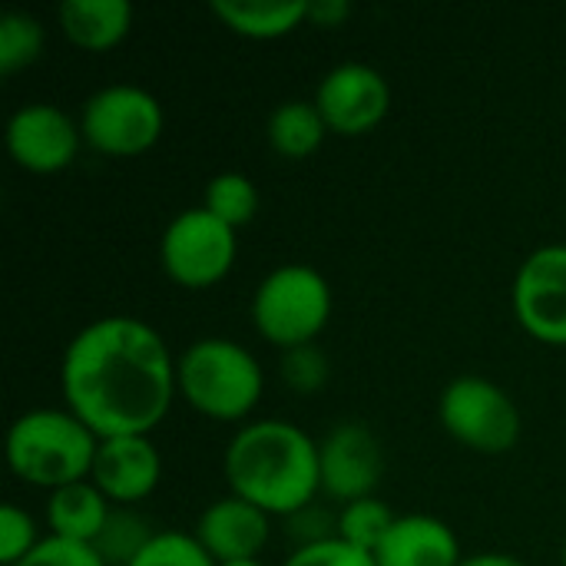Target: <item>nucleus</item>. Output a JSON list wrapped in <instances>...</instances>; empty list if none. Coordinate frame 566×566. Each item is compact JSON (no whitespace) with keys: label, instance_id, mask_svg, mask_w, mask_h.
<instances>
[{"label":"nucleus","instance_id":"f257e3e1","mask_svg":"<svg viewBox=\"0 0 566 566\" xmlns=\"http://www.w3.org/2000/svg\"><path fill=\"white\" fill-rule=\"evenodd\" d=\"M66 411L99 441L149 438L179 395L163 335L129 315H106L73 335L60 365Z\"/></svg>","mask_w":566,"mask_h":566},{"label":"nucleus","instance_id":"f03ea898","mask_svg":"<svg viewBox=\"0 0 566 566\" xmlns=\"http://www.w3.org/2000/svg\"><path fill=\"white\" fill-rule=\"evenodd\" d=\"M229 491L269 517H292L312 507L322 491L318 444L292 421H255L239 428L226 448Z\"/></svg>","mask_w":566,"mask_h":566},{"label":"nucleus","instance_id":"7ed1b4c3","mask_svg":"<svg viewBox=\"0 0 566 566\" xmlns=\"http://www.w3.org/2000/svg\"><path fill=\"white\" fill-rule=\"evenodd\" d=\"M96 448L99 438L73 411L36 408L10 424L7 464L23 484L53 494L66 484L90 481Z\"/></svg>","mask_w":566,"mask_h":566},{"label":"nucleus","instance_id":"20e7f679","mask_svg":"<svg viewBox=\"0 0 566 566\" xmlns=\"http://www.w3.org/2000/svg\"><path fill=\"white\" fill-rule=\"evenodd\" d=\"M176 385L189 408L216 421H242L255 411L265 375L255 355L229 338H199L176 361Z\"/></svg>","mask_w":566,"mask_h":566},{"label":"nucleus","instance_id":"39448f33","mask_svg":"<svg viewBox=\"0 0 566 566\" xmlns=\"http://www.w3.org/2000/svg\"><path fill=\"white\" fill-rule=\"evenodd\" d=\"M328 318L332 289L312 265H279L259 282L252 295L255 332L282 352L315 345Z\"/></svg>","mask_w":566,"mask_h":566},{"label":"nucleus","instance_id":"423d86ee","mask_svg":"<svg viewBox=\"0 0 566 566\" xmlns=\"http://www.w3.org/2000/svg\"><path fill=\"white\" fill-rule=\"evenodd\" d=\"M438 418L458 444L478 454H507L521 441V411L514 398L488 378H454L441 391Z\"/></svg>","mask_w":566,"mask_h":566},{"label":"nucleus","instance_id":"0eeeda50","mask_svg":"<svg viewBox=\"0 0 566 566\" xmlns=\"http://www.w3.org/2000/svg\"><path fill=\"white\" fill-rule=\"evenodd\" d=\"M163 126L166 116L159 99L149 90L129 83L103 86L86 99L80 116L83 143H90L103 156H119V159L149 153L159 143Z\"/></svg>","mask_w":566,"mask_h":566},{"label":"nucleus","instance_id":"6e6552de","mask_svg":"<svg viewBox=\"0 0 566 566\" xmlns=\"http://www.w3.org/2000/svg\"><path fill=\"white\" fill-rule=\"evenodd\" d=\"M239 255L235 229L219 222L202 206L179 212L163 239H159V262L166 275L182 289H209L219 285Z\"/></svg>","mask_w":566,"mask_h":566},{"label":"nucleus","instance_id":"1a4fd4ad","mask_svg":"<svg viewBox=\"0 0 566 566\" xmlns=\"http://www.w3.org/2000/svg\"><path fill=\"white\" fill-rule=\"evenodd\" d=\"M514 315L531 338L564 348L566 245H544L524 259L514 279Z\"/></svg>","mask_w":566,"mask_h":566},{"label":"nucleus","instance_id":"9d476101","mask_svg":"<svg viewBox=\"0 0 566 566\" xmlns=\"http://www.w3.org/2000/svg\"><path fill=\"white\" fill-rule=\"evenodd\" d=\"M315 106L338 136H365L371 133L391 106L388 80L368 63H342L325 73L315 90Z\"/></svg>","mask_w":566,"mask_h":566},{"label":"nucleus","instance_id":"9b49d317","mask_svg":"<svg viewBox=\"0 0 566 566\" xmlns=\"http://www.w3.org/2000/svg\"><path fill=\"white\" fill-rule=\"evenodd\" d=\"M80 123L53 103H27L7 119V149L27 172H63L80 153Z\"/></svg>","mask_w":566,"mask_h":566},{"label":"nucleus","instance_id":"f8f14e48","mask_svg":"<svg viewBox=\"0 0 566 566\" xmlns=\"http://www.w3.org/2000/svg\"><path fill=\"white\" fill-rule=\"evenodd\" d=\"M322 491L335 501L355 504L361 497H375V488L385 471L378 438L361 424H338L318 444Z\"/></svg>","mask_w":566,"mask_h":566},{"label":"nucleus","instance_id":"ddd939ff","mask_svg":"<svg viewBox=\"0 0 566 566\" xmlns=\"http://www.w3.org/2000/svg\"><path fill=\"white\" fill-rule=\"evenodd\" d=\"M163 478V458L149 438H106L96 448L90 481L106 494L109 504L146 501Z\"/></svg>","mask_w":566,"mask_h":566},{"label":"nucleus","instance_id":"4468645a","mask_svg":"<svg viewBox=\"0 0 566 566\" xmlns=\"http://www.w3.org/2000/svg\"><path fill=\"white\" fill-rule=\"evenodd\" d=\"M269 537H272V517L235 494L209 504L196 527V541L206 547V554L216 564L259 560Z\"/></svg>","mask_w":566,"mask_h":566},{"label":"nucleus","instance_id":"2eb2a0df","mask_svg":"<svg viewBox=\"0 0 566 566\" xmlns=\"http://www.w3.org/2000/svg\"><path fill=\"white\" fill-rule=\"evenodd\" d=\"M378 566H461V544L454 531L428 514H405L375 551Z\"/></svg>","mask_w":566,"mask_h":566},{"label":"nucleus","instance_id":"dca6fc26","mask_svg":"<svg viewBox=\"0 0 566 566\" xmlns=\"http://www.w3.org/2000/svg\"><path fill=\"white\" fill-rule=\"evenodd\" d=\"M133 27V7L126 0H63L60 30L63 36L90 53H106L126 40Z\"/></svg>","mask_w":566,"mask_h":566},{"label":"nucleus","instance_id":"f3484780","mask_svg":"<svg viewBox=\"0 0 566 566\" xmlns=\"http://www.w3.org/2000/svg\"><path fill=\"white\" fill-rule=\"evenodd\" d=\"M109 511L113 507H109L106 494L93 481L66 484V488L53 491L46 501V524L53 531L50 537L93 547V541L99 537V531L109 521Z\"/></svg>","mask_w":566,"mask_h":566},{"label":"nucleus","instance_id":"a211bd4d","mask_svg":"<svg viewBox=\"0 0 566 566\" xmlns=\"http://www.w3.org/2000/svg\"><path fill=\"white\" fill-rule=\"evenodd\" d=\"M209 10L249 40H279L308 20V0H212Z\"/></svg>","mask_w":566,"mask_h":566},{"label":"nucleus","instance_id":"6ab92c4d","mask_svg":"<svg viewBox=\"0 0 566 566\" xmlns=\"http://www.w3.org/2000/svg\"><path fill=\"white\" fill-rule=\"evenodd\" d=\"M328 136L315 99H289L269 116V143L285 159H308Z\"/></svg>","mask_w":566,"mask_h":566},{"label":"nucleus","instance_id":"aec40b11","mask_svg":"<svg viewBox=\"0 0 566 566\" xmlns=\"http://www.w3.org/2000/svg\"><path fill=\"white\" fill-rule=\"evenodd\" d=\"M259 202L262 199H259L255 182L242 172H219L206 182V192H202V209L212 212L229 229L249 226L259 212Z\"/></svg>","mask_w":566,"mask_h":566},{"label":"nucleus","instance_id":"412c9836","mask_svg":"<svg viewBox=\"0 0 566 566\" xmlns=\"http://www.w3.org/2000/svg\"><path fill=\"white\" fill-rule=\"evenodd\" d=\"M395 521L398 517L391 514V507L385 501L361 497L355 504H345L342 517L335 521V534H338V541L352 544L355 551H365V554L375 557V551L385 544V537L395 527Z\"/></svg>","mask_w":566,"mask_h":566},{"label":"nucleus","instance_id":"4be33fe9","mask_svg":"<svg viewBox=\"0 0 566 566\" xmlns=\"http://www.w3.org/2000/svg\"><path fill=\"white\" fill-rule=\"evenodd\" d=\"M46 33L43 23L23 10H10L0 17V73L13 76L27 66H33L43 53Z\"/></svg>","mask_w":566,"mask_h":566},{"label":"nucleus","instance_id":"5701e85b","mask_svg":"<svg viewBox=\"0 0 566 566\" xmlns=\"http://www.w3.org/2000/svg\"><path fill=\"white\" fill-rule=\"evenodd\" d=\"M153 527L133 514V511H109L106 527L99 531V537L93 541V551L103 557L106 566H129L153 541Z\"/></svg>","mask_w":566,"mask_h":566},{"label":"nucleus","instance_id":"b1692460","mask_svg":"<svg viewBox=\"0 0 566 566\" xmlns=\"http://www.w3.org/2000/svg\"><path fill=\"white\" fill-rule=\"evenodd\" d=\"M129 566H219L206 547L196 541V534H179V531H159L149 547Z\"/></svg>","mask_w":566,"mask_h":566},{"label":"nucleus","instance_id":"393cba45","mask_svg":"<svg viewBox=\"0 0 566 566\" xmlns=\"http://www.w3.org/2000/svg\"><path fill=\"white\" fill-rule=\"evenodd\" d=\"M36 544H40L36 521L17 504H3L0 507V564L17 566L27 554L36 551Z\"/></svg>","mask_w":566,"mask_h":566},{"label":"nucleus","instance_id":"a878e982","mask_svg":"<svg viewBox=\"0 0 566 566\" xmlns=\"http://www.w3.org/2000/svg\"><path fill=\"white\" fill-rule=\"evenodd\" d=\"M282 378H285L289 388H295L302 395H312V391H318L328 381V361H325V355L315 345L292 348L282 358Z\"/></svg>","mask_w":566,"mask_h":566},{"label":"nucleus","instance_id":"bb28decb","mask_svg":"<svg viewBox=\"0 0 566 566\" xmlns=\"http://www.w3.org/2000/svg\"><path fill=\"white\" fill-rule=\"evenodd\" d=\"M282 566H378L371 554L365 551H355L352 544L332 537V541H322V544H308V547H298L289 560Z\"/></svg>","mask_w":566,"mask_h":566},{"label":"nucleus","instance_id":"cd10ccee","mask_svg":"<svg viewBox=\"0 0 566 566\" xmlns=\"http://www.w3.org/2000/svg\"><path fill=\"white\" fill-rule=\"evenodd\" d=\"M17 566H106L103 557L86 547V544H73V541H60V537H46L36 544L33 554H27Z\"/></svg>","mask_w":566,"mask_h":566},{"label":"nucleus","instance_id":"c85d7f7f","mask_svg":"<svg viewBox=\"0 0 566 566\" xmlns=\"http://www.w3.org/2000/svg\"><path fill=\"white\" fill-rule=\"evenodd\" d=\"M348 13L352 7L345 0H318V3L308 0V20L318 27H338L342 20H348Z\"/></svg>","mask_w":566,"mask_h":566},{"label":"nucleus","instance_id":"c756f323","mask_svg":"<svg viewBox=\"0 0 566 566\" xmlns=\"http://www.w3.org/2000/svg\"><path fill=\"white\" fill-rule=\"evenodd\" d=\"M461 566H527L524 560L511 557V554H478V557H468Z\"/></svg>","mask_w":566,"mask_h":566},{"label":"nucleus","instance_id":"7c9ffc66","mask_svg":"<svg viewBox=\"0 0 566 566\" xmlns=\"http://www.w3.org/2000/svg\"><path fill=\"white\" fill-rule=\"evenodd\" d=\"M219 566H265L262 560H235V564H219Z\"/></svg>","mask_w":566,"mask_h":566},{"label":"nucleus","instance_id":"2f4dec72","mask_svg":"<svg viewBox=\"0 0 566 566\" xmlns=\"http://www.w3.org/2000/svg\"><path fill=\"white\" fill-rule=\"evenodd\" d=\"M564 566H566V544H564Z\"/></svg>","mask_w":566,"mask_h":566}]
</instances>
